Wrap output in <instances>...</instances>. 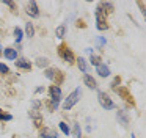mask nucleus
Returning a JSON list of instances; mask_svg holds the SVG:
<instances>
[{
	"label": "nucleus",
	"mask_w": 146,
	"mask_h": 138,
	"mask_svg": "<svg viewBox=\"0 0 146 138\" xmlns=\"http://www.w3.org/2000/svg\"><path fill=\"white\" fill-rule=\"evenodd\" d=\"M98 100H99V104L102 105V108H105V110H113L115 108V102L110 99V96H108L107 93H104V91H99Z\"/></svg>",
	"instance_id": "f03ea898"
},
{
	"label": "nucleus",
	"mask_w": 146,
	"mask_h": 138,
	"mask_svg": "<svg viewBox=\"0 0 146 138\" xmlns=\"http://www.w3.org/2000/svg\"><path fill=\"white\" fill-rule=\"evenodd\" d=\"M41 138H58V133L54 130H50V129H44V130L41 132Z\"/></svg>",
	"instance_id": "9b49d317"
},
{
	"label": "nucleus",
	"mask_w": 146,
	"mask_h": 138,
	"mask_svg": "<svg viewBox=\"0 0 146 138\" xmlns=\"http://www.w3.org/2000/svg\"><path fill=\"white\" fill-rule=\"evenodd\" d=\"M118 119L123 122V125H127V124H129V118L126 116V113H124V111H118Z\"/></svg>",
	"instance_id": "ddd939ff"
},
{
	"label": "nucleus",
	"mask_w": 146,
	"mask_h": 138,
	"mask_svg": "<svg viewBox=\"0 0 146 138\" xmlns=\"http://www.w3.org/2000/svg\"><path fill=\"white\" fill-rule=\"evenodd\" d=\"M90 61H91V64H93V66H96V68H98L99 64H102V63H101V58H99L98 55H91Z\"/></svg>",
	"instance_id": "6ab92c4d"
},
{
	"label": "nucleus",
	"mask_w": 146,
	"mask_h": 138,
	"mask_svg": "<svg viewBox=\"0 0 146 138\" xmlns=\"http://www.w3.org/2000/svg\"><path fill=\"white\" fill-rule=\"evenodd\" d=\"M96 71H98V74L101 75V77H108V75H110V69L107 68V64H99L98 68H96Z\"/></svg>",
	"instance_id": "1a4fd4ad"
},
{
	"label": "nucleus",
	"mask_w": 146,
	"mask_h": 138,
	"mask_svg": "<svg viewBox=\"0 0 146 138\" xmlns=\"http://www.w3.org/2000/svg\"><path fill=\"white\" fill-rule=\"evenodd\" d=\"M22 30H21V28L19 27H16V28H14V36H16V41H17V42H21V41H22Z\"/></svg>",
	"instance_id": "f3484780"
},
{
	"label": "nucleus",
	"mask_w": 146,
	"mask_h": 138,
	"mask_svg": "<svg viewBox=\"0 0 146 138\" xmlns=\"http://www.w3.org/2000/svg\"><path fill=\"white\" fill-rule=\"evenodd\" d=\"M10 72V69H8L7 64H3V63H0V74H8Z\"/></svg>",
	"instance_id": "5701e85b"
},
{
	"label": "nucleus",
	"mask_w": 146,
	"mask_h": 138,
	"mask_svg": "<svg viewBox=\"0 0 146 138\" xmlns=\"http://www.w3.org/2000/svg\"><path fill=\"white\" fill-rule=\"evenodd\" d=\"M11 119H13V116H11L10 113L0 110V121H11Z\"/></svg>",
	"instance_id": "dca6fc26"
},
{
	"label": "nucleus",
	"mask_w": 146,
	"mask_h": 138,
	"mask_svg": "<svg viewBox=\"0 0 146 138\" xmlns=\"http://www.w3.org/2000/svg\"><path fill=\"white\" fill-rule=\"evenodd\" d=\"M49 94H50V100H60V97H61V90H60V86H58V85L50 86Z\"/></svg>",
	"instance_id": "423d86ee"
},
{
	"label": "nucleus",
	"mask_w": 146,
	"mask_h": 138,
	"mask_svg": "<svg viewBox=\"0 0 146 138\" xmlns=\"http://www.w3.org/2000/svg\"><path fill=\"white\" fill-rule=\"evenodd\" d=\"M80 97H82V90H80V88H76V90L66 97V100H64V104H63V110H71L80 100Z\"/></svg>",
	"instance_id": "f257e3e1"
},
{
	"label": "nucleus",
	"mask_w": 146,
	"mask_h": 138,
	"mask_svg": "<svg viewBox=\"0 0 146 138\" xmlns=\"http://www.w3.org/2000/svg\"><path fill=\"white\" fill-rule=\"evenodd\" d=\"M60 129H61V132H63L64 135H69V127H68V124L66 122H60Z\"/></svg>",
	"instance_id": "aec40b11"
},
{
	"label": "nucleus",
	"mask_w": 146,
	"mask_h": 138,
	"mask_svg": "<svg viewBox=\"0 0 146 138\" xmlns=\"http://www.w3.org/2000/svg\"><path fill=\"white\" fill-rule=\"evenodd\" d=\"M99 44H105V39H104V38H99Z\"/></svg>",
	"instance_id": "a878e982"
},
{
	"label": "nucleus",
	"mask_w": 146,
	"mask_h": 138,
	"mask_svg": "<svg viewBox=\"0 0 146 138\" xmlns=\"http://www.w3.org/2000/svg\"><path fill=\"white\" fill-rule=\"evenodd\" d=\"M83 82H85V85H86L88 88H91V90L98 88V83H96L94 77H91L90 74H83Z\"/></svg>",
	"instance_id": "6e6552de"
},
{
	"label": "nucleus",
	"mask_w": 146,
	"mask_h": 138,
	"mask_svg": "<svg viewBox=\"0 0 146 138\" xmlns=\"http://www.w3.org/2000/svg\"><path fill=\"white\" fill-rule=\"evenodd\" d=\"M16 66H17V69H24V71H29V69H32V63H30L27 58H19V60L16 61Z\"/></svg>",
	"instance_id": "0eeeda50"
},
{
	"label": "nucleus",
	"mask_w": 146,
	"mask_h": 138,
	"mask_svg": "<svg viewBox=\"0 0 146 138\" xmlns=\"http://www.w3.org/2000/svg\"><path fill=\"white\" fill-rule=\"evenodd\" d=\"M3 55L7 56L8 60H16V58H17V52H16V49H11V47H7V49L3 50Z\"/></svg>",
	"instance_id": "9d476101"
},
{
	"label": "nucleus",
	"mask_w": 146,
	"mask_h": 138,
	"mask_svg": "<svg viewBox=\"0 0 146 138\" xmlns=\"http://www.w3.org/2000/svg\"><path fill=\"white\" fill-rule=\"evenodd\" d=\"M58 105H60V100H50V108L52 110H57Z\"/></svg>",
	"instance_id": "b1692460"
},
{
	"label": "nucleus",
	"mask_w": 146,
	"mask_h": 138,
	"mask_svg": "<svg viewBox=\"0 0 146 138\" xmlns=\"http://www.w3.org/2000/svg\"><path fill=\"white\" fill-rule=\"evenodd\" d=\"M130 138H137V137H135V135H130Z\"/></svg>",
	"instance_id": "bb28decb"
},
{
	"label": "nucleus",
	"mask_w": 146,
	"mask_h": 138,
	"mask_svg": "<svg viewBox=\"0 0 146 138\" xmlns=\"http://www.w3.org/2000/svg\"><path fill=\"white\" fill-rule=\"evenodd\" d=\"M58 53H60V56L63 58V61L69 63V64H72V63L76 61V56H74V53L71 52V50L68 49L66 46H60V49H58Z\"/></svg>",
	"instance_id": "7ed1b4c3"
},
{
	"label": "nucleus",
	"mask_w": 146,
	"mask_h": 138,
	"mask_svg": "<svg viewBox=\"0 0 146 138\" xmlns=\"http://www.w3.org/2000/svg\"><path fill=\"white\" fill-rule=\"evenodd\" d=\"M77 64H79V69L83 72V74H86V61L83 58H79L77 60Z\"/></svg>",
	"instance_id": "2eb2a0df"
},
{
	"label": "nucleus",
	"mask_w": 146,
	"mask_h": 138,
	"mask_svg": "<svg viewBox=\"0 0 146 138\" xmlns=\"http://www.w3.org/2000/svg\"><path fill=\"white\" fill-rule=\"evenodd\" d=\"M58 74H60V72H58L55 68H50V69H47V71H46V77H47V78H50V80L57 78V75H58Z\"/></svg>",
	"instance_id": "f8f14e48"
},
{
	"label": "nucleus",
	"mask_w": 146,
	"mask_h": 138,
	"mask_svg": "<svg viewBox=\"0 0 146 138\" xmlns=\"http://www.w3.org/2000/svg\"><path fill=\"white\" fill-rule=\"evenodd\" d=\"M27 14L32 16V17H38L39 16V9H38L36 2H29L27 3Z\"/></svg>",
	"instance_id": "39448f33"
},
{
	"label": "nucleus",
	"mask_w": 146,
	"mask_h": 138,
	"mask_svg": "<svg viewBox=\"0 0 146 138\" xmlns=\"http://www.w3.org/2000/svg\"><path fill=\"white\" fill-rule=\"evenodd\" d=\"M64 33H66V27L64 25H60V27L57 28V31H55V34H57V38H64Z\"/></svg>",
	"instance_id": "4468645a"
},
{
	"label": "nucleus",
	"mask_w": 146,
	"mask_h": 138,
	"mask_svg": "<svg viewBox=\"0 0 146 138\" xmlns=\"http://www.w3.org/2000/svg\"><path fill=\"white\" fill-rule=\"evenodd\" d=\"M74 135H76V138H82V133H80V125L79 124H74Z\"/></svg>",
	"instance_id": "4be33fe9"
},
{
	"label": "nucleus",
	"mask_w": 146,
	"mask_h": 138,
	"mask_svg": "<svg viewBox=\"0 0 146 138\" xmlns=\"http://www.w3.org/2000/svg\"><path fill=\"white\" fill-rule=\"evenodd\" d=\"M102 14H105L101 8L96 9V22H98V30H107V21L102 17Z\"/></svg>",
	"instance_id": "20e7f679"
},
{
	"label": "nucleus",
	"mask_w": 146,
	"mask_h": 138,
	"mask_svg": "<svg viewBox=\"0 0 146 138\" xmlns=\"http://www.w3.org/2000/svg\"><path fill=\"white\" fill-rule=\"evenodd\" d=\"M5 3H7V5L10 6V8H13V9L16 8V5H14V2H10V0H8V2H5Z\"/></svg>",
	"instance_id": "393cba45"
},
{
	"label": "nucleus",
	"mask_w": 146,
	"mask_h": 138,
	"mask_svg": "<svg viewBox=\"0 0 146 138\" xmlns=\"http://www.w3.org/2000/svg\"><path fill=\"white\" fill-rule=\"evenodd\" d=\"M0 49H2V47H0ZM0 53H2V52H0Z\"/></svg>",
	"instance_id": "cd10ccee"
},
{
	"label": "nucleus",
	"mask_w": 146,
	"mask_h": 138,
	"mask_svg": "<svg viewBox=\"0 0 146 138\" xmlns=\"http://www.w3.org/2000/svg\"><path fill=\"white\" fill-rule=\"evenodd\" d=\"M49 64V60L47 58H38V66L39 68H46Z\"/></svg>",
	"instance_id": "412c9836"
},
{
	"label": "nucleus",
	"mask_w": 146,
	"mask_h": 138,
	"mask_svg": "<svg viewBox=\"0 0 146 138\" xmlns=\"http://www.w3.org/2000/svg\"><path fill=\"white\" fill-rule=\"evenodd\" d=\"M25 31H27V36L32 38L33 34H35V28H33V25L32 24H27L25 25Z\"/></svg>",
	"instance_id": "a211bd4d"
}]
</instances>
